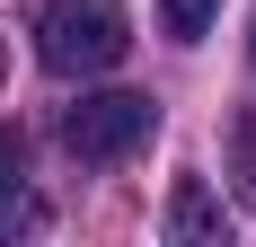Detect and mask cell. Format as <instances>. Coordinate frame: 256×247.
<instances>
[{
  "mask_svg": "<svg viewBox=\"0 0 256 247\" xmlns=\"http://www.w3.org/2000/svg\"><path fill=\"white\" fill-rule=\"evenodd\" d=\"M132 53V18L124 0H44V18H36V62L53 80H98L115 71Z\"/></svg>",
  "mask_w": 256,
  "mask_h": 247,
  "instance_id": "6da1fadb",
  "label": "cell"
},
{
  "mask_svg": "<svg viewBox=\"0 0 256 247\" xmlns=\"http://www.w3.org/2000/svg\"><path fill=\"white\" fill-rule=\"evenodd\" d=\"M150 132H159V106L142 98V88H98V98H80L71 115H62V150H71L80 168H115V159H132Z\"/></svg>",
  "mask_w": 256,
  "mask_h": 247,
  "instance_id": "7a4b0ae2",
  "label": "cell"
},
{
  "mask_svg": "<svg viewBox=\"0 0 256 247\" xmlns=\"http://www.w3.org/2000/svg\"><path fill=\"white\" fill-rule=\"evenodd\" d=\"M168 238H177V247H221V238H230V212L212 203L204 176H177V194H168Z\"/></svg>",
  "mask_w": 256,
  "mask_h": 247,
  "instance_id": "3957f363",
  "label": "cell"
},
{
  "mask_svg": "<svg viewBox=\"0 0 256 247\" xmlns=\"http://www.w3.org/2000/svg\"><path fill=\"white\" fill-rule=\"evenodd\" d=\"M212 18H221V0H159V26H168L177 44H204Z\"/></svg>",
  "mask_w": 256,
  "mask_h": 247,
  "instance_id": "277c9868",
  "label": "cell"
},
{
  "mask_svg": "<svg viewBox=\"0 0 256 247\" xmlns=\"http://www.w3.org/2000/svg\"><path fill=\"white\" fill-rule=\"evenodd\" d=\"M18 168H26V142H18V132H9V124H0V194L18 186Z\"/></svg>",
  "mask_w": 256,
  "mask_h": 247,
  "instance_id": "5b68a950",
  "label": "cell"
},
{
  "mask_svg": "<svg viewBox=\"0 0 256 247\" xmlns=\"http://www.w3.org/2000/svg\"><path fill=\"white\" fill-rule=\"evenodd\" d=\"M0 71H9V53H0Z\"/></svg>",
  "mask_w": 256,
  "mask_h": 247,
  "instance_id": "8992f818",
  "label": "cell"
}]
</instances>
